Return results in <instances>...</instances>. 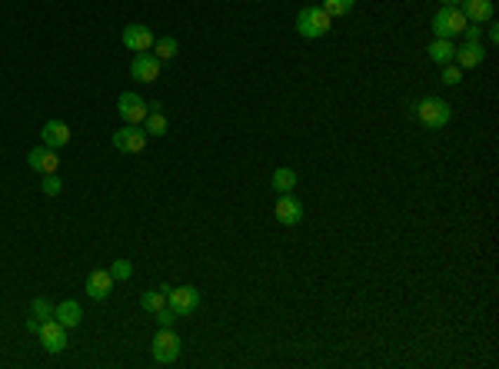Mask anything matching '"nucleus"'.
I'll list each match as a JSON object with an SVG mask.
<instances>
[{
	"label": "nucleus",
	"mask_w": 499,
	"mask_h": 369,
	"mask_svg": "<svg viewBox=\"0 0 499 369\" xmlns=\"http://www.w3.org/2000/svg\"><path fill=\"white\" fill-rule=\"evenodd\" d=\"M333 27V17L323 7H303V11L296 13V34L303 40H320L330 34Z\"/></svg>",
	"instance_id": "nucleus-1"
},
{
	"label": "nucleus",
	"mask_w": 499,
	"mask_h": 369,
	"mask_svg": "<svg viewBox=\"0 0 499 369\" xmlns=\"http://www.w3.org/2000/svg\"><path fill=\"white\" fill-rule=\"evenodd\" d=\"M416 116H420L430 130H443L449 120H453V107H449L443 97H426V100L416 103Z\"/></svg>",
	"instance_id": "nucleus-2"
},
{
	"label": "nucleus",
	"mask_w": 499,
	"mask_h": 369,
	"mask_svg": "<svg viewBox=\"0 0 499 369\" xmlns=\"http://www.w3.org/2000/svg\"><path fill=\"white\" fill-rule=\"evenodd\" d=\"M466 24H470V20H466V13H463L460 7H439V11L433 13V34L443 40L460 37Z\"/></svg>",
	"instance_id": "nucleus-3"
},
{
	"label": "nucleus",
	"mask_w": 499,
	"mask_h": 369,
	"mask_svg": "<svg viewBox=\"0 0 499 369\" xmlns=\"http://www.w3.org/2000/svg\"><path fill=\"white\" fill-rule=\"evenodd\" d=\"M180 336L173 333V326H160L154 336V359L160 363V366H166V363H177L180 359Z\"/></svg>",
	"instance_id": "nucleus-4"
},
{
	"label": "nucleus",
	"mask_w": 499,
	"mask_h": 369,
	"mask_svg": "<svg viewBox=\"0 0 499 369\" xmlns=\"http://www.w3.org/2000/svg\"><path fill=\"white\" fill-rule=\"evenodd\" d=\"M117 114L124 116L127 123H133V127H143V120L150 114V103L143 100L140 93L127 90V93H120V100H117Z\"/></svg>",
	"instance_id": "nucleus-5"
},
{
	"label": "nucleus",
	"mask_w": 499,
	"mask_h": 369,
	"mask_svg": "<svg viewBox=\"0 0 499 369\" xmlns=\"http://www.w3.org/2000/svg\"><path fill=\"white\" fill-rule=\"evenodd\" d=\"M166 306L177 313V316H190L200 309V290L197 286H180V290H170L166 293Z\"/></svg>",
	"instance_id": "nucleus-6"
},
{
	"label": "nucleus",
	"mask_w": 499,
	"mask_h": 369,
	"mask_svg": "<svg viewBox=\"0 0 499 369\" xmlns=\"http://www.w3.org/2000/svg\"><path fill=\"white\" fill-rule=\"evenodd\" d=\"M110 140H114V150H120V153H140L143 147H147V140H150V137H147V130H143V127H133V123H127L124 130H117Z\"/></svg>",
	"instance_id": "nucleus-7"
},
{
	"label": "nucleus",
	"mask_w": 499,
	"mask_h": 369,
	"mask_svg": "<svg viewBox=\"0 0 499 369\" xmlns=\"http://www.w3.org/2000/svg\"><path fill=\"white\" fill-rule=\"evenodd\" d=\"M154 30L147 24H127L124 27V47L133 53H147L150 47H154Z\"/></svg>",
	"instance_id": "nucleus-8"
},
{
	"label": "nucleus",
	"mask_w": 499,
	"mask_h": 369,
	"mask_svg": "<svg viewBox=\"0 0 499 369\" xmlns=\"http://www.w3.org/2000/svg\"><path fill=\"white\" fill-rule=\"evenodd\" d=\"M273 213L280 220L283 227H296V223H303V203L296 200L293 193H280V200L273 206Z\"/></svg>",
	"instance_id": "nucleus-9"
},
{
	"label": "nucleus",
	"mask_w": 499,
	"mask_h": 369,
	"mask_svg": "<svg viewBox=\"0 0 499 369\" xmlns=\"http://www.w3.org/2000/svg\"><path fill=\"white\" fill-rule=\"evenodd\" d=\"M40 343H44V349L47 353H64L67 349V330L57 323V319H47L44 326H40Z\"/></svg>",
	"instance_id": "nucleus-10"
},
{
	"label": "nucleus",
	"mask_w": 499,
	"mask_h": 369,
	"mask_svg": "<svg viewBox=\"0 0 499 369\" xmlns=\"http://www.w3.org/2000/svg\"><path fill=\"white\" fill-rule=\"evenodd\" d=\"M130 76L140 80V83H154L157 76H160V60H157L154 53H137L133 64H130Z\"/></svg>",
	"instance_id": "nucleus-11"
},
{
	"label": "nucleus",
	"mask_w": 499,
	"mask_h": 369,
	"mask_svg": "<svg viewBox=\"0 0 499 369\" xmlns=\"http://www.w3.org/2000/svg\"><path fill=\"white\" fill-rule=\"evenodd\" d=\"M40 140H44V147H51V150H60V147L70 143V127H67L64 120H47L40 127Z\"/></svg>",
	"instance_id": "nucleus-12"
},
{
	"label": "nucleus",
	"mask_w": 499,
	"mask_h": 369,
	"mask_svg": "<svg viewBox=\"0 0 499 369\" xmlns=\"http://www.w3.org/2000/svg\"><path fill=\"white\" fill-rule=\"evenodd\" d=\"M27 166L37 173H57L60 160H57V150H51V147H34L27 153Z\"/></svg>",
	"instance_id": "nucleus-13"
},
{
	"label": "nucleus",
	"mask_w": 499,
	"mask_h": 369,
	"mask_svg": "<svg viewBox=\"0 0 499 369\" xmlns=\"http://www.w3.org/2000/svg\"><path fill=\"white\" fill-rule=\"evenodd\" d=\"M483 43L479 40H463V47H456V57H453V64L460 67V70H470V67H479L483 64Z\"/></svg>",
	"instance_id": "nucleus-14"
},
{
	"label": "nucleus",
	"mask_w": 499,
	"mask_h": 369,
	"mask_svg": "<svg viewBox=\"0 0 499 369\" xmlns=\"http://www.w3.org/2000/svg\"><path fill=\"white\" fill-rule=\"evenodd\" d=\"M460 11L466 13V20H470V24H489V20H493V11H496V4H493V0H463Z\"/></svg>",
	"instance_id": "nucleus-15"
},
{
	"label": "nucleus",
	"mask_w": 499,
	"mask_h": 369,
	"mask_svg": "<svg viewBox=\"0 0 499 369\" xmlns=\"http://www.w3.org/2000/svg\"><path fill=\"white\" fill-rule=\"evenodd\" d=\"M114 276H110V269H93L87 276V296L90 300H107L110 290H114Z\"/></svg>",
	"instance_id": "nucleus-16"
},
{
	"label": "nucleus",
	"mask_w": 499,
	"mask_h": 369,
	"mask_svg": "<svg viewBox=\"0 0 499 369\" xmlns=\"http://www.w3.org/2000/svg\"><path fill=\"white\" fill-rule=\"evenodd\" d=\"M53 319H57L64 330H74V326H80V319H84V309H80L77 300H64V303L53 306Z\"/></svg>",
	"instance_id": "nucleus-17"
},
{
	"label": "nucleus",
	"mask_w": 499,
	"mask_h": 369,
	"mask_svg": "<svg viewBox=\"0 0 499 369\" xmlns=\"http://www.w3.org/2000/svg\"><path fill=\"white\" fill-rule=\"evenodd\" d=\"M426 57L433 60V64H453V57H456V43L453 40H443V37H436L430 47H426Z\"/></svg>",
	"instance_id": "nucleus-18"
},
{
	"label": "nucleus",
	"mask_w": 499,
	"mask_h": 369,
	"mask_svg": "<svg viewBox=\"0 0 499 369\" xmlns=\"http://www.w3.org/2000/svg\"><path fill=\"white\" fill-rule=\"evenodd\" d=\"M270 187L277 193H293L296 187V173L290 166H280V170H273V180H270Z\"/></svg>",
	"instance_id": "nucleus-19"
},
{
	"label": "nucleus",
	"mask_w": 499,
	"mask_h": 369,
	"mask_svg": "<svg viewBox=\"0 0 499 369\" xmlns=\"http://www.w3.org/2000/svg\"><path fill=\"white\" fill-rule=\"evenodd\" d=\"M177 51H180V43H177V37H157L154 40V57L164 64V60H173L177 57Z\"/></svg>",
	"instance_id": "nucleus-20"
},
{
	"label": "nucleus",
	"mask_w": 499,
	"mask_h": 369,
	"mask_svg": "<svg viewBox=\"0 0 499 369\" xmlns=\"http://www.w3.org/2000/svg\"><path fill=\"white\" fill-rule=\"evenodd\" d=\"M143 130H147V137H164L166 133V116L160 110H150L147 120H143Z\"/></svg>",
	"instance_id": "nucleus-21"
},
{
	"label": "nucleus",
	"mask_w": 499,
	"mask_h": 369,
	"mask_svg": "<svg viewBox=\"0 0 499 369\" xmlns=\"http://www.w3.org/2000/svg\"><path fill=\"white\" fill-rule=\"evenodd\" d=\"M140 306L147 309V313H157V309H164L166 306V293L164 290H147V293L140 296Z\"/></svg>",
	"instance_id": "nucleus-22"
},
{
	"label": "nucleus",
	"mask_w": 499,
	"mask_h": 369,
	"mask_svg": "<svg viewBox=\"0 0 499 369\" xmlns=\"http://www.w3.org/2000/svg\"><path fill=\"white\" fill-rule=\"evenodd\" d=\"M353 4H357V0H320V7L330 13V17H346V13L353 11Z\"/></svg>",
	"instance_id": "nucleus-23"
},
{
	"label": "nucleus",
	"mask_w": 499,
	"mask_h": 369,
	"mask_svg": "<svg viewBox=\"0 0 499 369\" xmlns=\"http://www.w3.org/2000/svg\"><path fill=\"white\" fill-rule=\"evenodd\" d=\"M30 316H37L40 323H47V319H53V306L44 300V296H34L30 300Z\"/></svg>",
	"instance_id": "nucleus-24"
},
{
	"label": "nucleus",
	"mask_w": 499,
	"mask_h": 369,
	"mask_svg": "<svg viewBox=\"0 0 499 369\" xmlns=\"http://www.w3.org/2000/svg\"><path fill=\"white\" fill-rule=\"evenodd\" d=\"M110 276H114V280H130V273H133V263H130V260H114V263H110Z\"/></svg>",
	"instance_id": "nucleus-25"
},
{
	"label": "nucleus",
	"mask_w": 499,
	"mask_h": 369,
	"mask_svg": "<svg viewBox=\"0 0 499 369\" xmlns=\"http://www.w3.org/2000/svg\"><path fill=\"white\" fill-rule=\"evenodd\" d=\"M40 190L47 193V196H57V193L64 190V183H60V177H57V173H44V183H40Z\"/></svg>",
	"instance_id": "nucleus-26"
},
{
	"label": "nucleus",
	"mask_w": 499,
	"mask_h": 369,
	"mask_svg": "<svg viewBox=\"0 0 499 369\" xmlns=\"http://www.w3.org/2000/svg\"><path fill=\"white\" fill-rule=\"evenodd\" d=\"M460 80H463L460 67H456V64H443V83H446V87H456Z\"/></svg>",
	"instance_id": "nucleus-27"
},
{
	"label": "nucleus",
	"mask_w": 499,
	"mask_h": 369,
	"mask_svg": "<svg viewBox=\"0 0 499 369\" xmlns=\"http://www.w3.org/2000/svg\"><path fill=\"white\" fill-rule=\"evenodd\" d=\"M157 316V326H173V323H177V313H173V309H170V306H164V309H157L154 313Z\"/></svg>",
	"instance_id": "nucleus-28"
},
{
	"label": "nucleus",
	"mask_w": 499,
	"mask_h": 369,
	"mask_svg": "<svg viewBox=\"0 0 499 369\" xmlns=\"http://www.w3.org/2000/svg\"><path fill=\"white\" fill-rule=\"evenodd\" d=\"M479 34H483V24H466L463 27V40H479Z\"/></svg>",
	"instance_id": "nucleus-29"
},
{
	"label": "nucleus",
	"mask_w": 499,
	"mask_h": 369,
	"mask_svg": "<svg viewBox=\"0 0 499 369\" xmlns=\"http://www.w3.org/2000/svg\"><path fill=\"white\" fill-rule=\"evenodd\" d=\"M40 326H44V323H40L37 316H27V333H30V336H40Z\"/></svg>",
	"instance_id": "nucleus-30"
},
{
	"label": "nucleus",
	"mask_w": 499,
	"mask_h": 369,
	"mask_svg": "<svg viewBox=\"0 0 499 369\" xmlns=\"http://www.w3.org/2000/svg\"><path fill=\"white\" fill-rule=\"evenodd\" d=\"M486 34H489V43H496V40H499V27L493 24V20H489V30H486Z\"/></svg>",
	"instance_id": "nucleus-31"
},
{
	"label": "nucleus",
	"mask_w": 499,
	"mask_h": 369,
	"mask_svg": "<svg viewBox=\"0 0 499 369\" xmlns=\"http://www.w3.org/2000/svg\"><path fill=\"white\" fill-rule=\"evenodd\" d=\"M463 0H443V7H460Z\"/></svg>",
	"instance_id": "nucleus-32"
}]
</instances>
